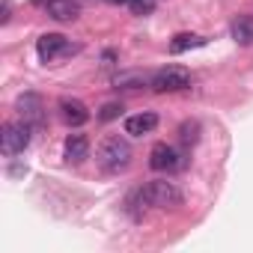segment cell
Masks as SVG:
<instances>
[{
  "label": "cell",
  "mask_w": 253,
  "mask_h": 253,
  "mask_svg": "<svg viewBox=\"0 0 253 253\" xmlns=\"http://www.w3.org/2000/svg\"><path fill=\"white\" fill-rule=\"evenodd\" d=\"M131 158H134V152H131L128 140H122V137H107L98 146V167L104 173H110V176L125 173L128 164H131Z\"/></svg>",
  "instance_id": "1"
},
{
  "label": "cell",
  "mask_w": 253,
  "mask_h": 253,
  "mask_svg": "<svg viewBox=\"0 0 253 253\" xmlns=\"http://www.w3.org/2000/svg\"><path fill=\"white\" fill-rule=\"evenodd\" d=\"M140 200L146 203V206H152V209H176V206H182V191L173 185V182H167V179H155V182H149V185H143L140 191Z\"/></svg>",
  "instance_id": "2"
},
{
  "label": "cell",
  "mask_w": 253,
  "mask_h": 253,
  "mask_svg": "<svg viewBox=\"0 0 253 253\" xmlns=\"http://www.w3.org/2000/svg\"><path fill=\"white\" fill-rule=\"evenodd\" d=\"M191 86V72L182 66H164L149 75V89L155 92H182Z\"/></svg>",
  "instance_id": "3"
},
{
  "label": "cell",
  "mask_w": 253,
  "mask_h": 253,
  "mask_svg": "<svg viewBox=\"0 0 253 253\" xmlns=\"http://www.w3.org/2000/svg\"><path fill=\"white\" fill-rule=\"evenodd\" d=\"M30 128L33 125L27 119H12L3 125V134H0V149L3 155H18L30 146Z\"/></svg>",
  "instance_id": "4"
},
{
  "label": "cell",
  "mask_w": 253,
  "mask_h": 253,
  "mask_svg": "<svg viewBox=\"0 0 253 253\" xmlns=\"http://www.w3.org/2000/svg\"><path fill=\"white\" fill-rule=\"evenodd\" d=\"M78 51H81V45H72L63 33H45V36H39V42H36V54H39L42 63H54V60L72 57V54H78Z\"/></svg>",
  "instance_id": "5"
},
{
  "label": "cell",
  "mask_w": 253,
  "mask_h": 253,
  "mask_svg": "<svg viewBox=\"0 0 253 253\" xmlns=\"http://www.w3.org/2000/svg\"><path fill=\"white\" fill-rule=\"evenodd\" d=\"M185 164H188L185 152H179V149L170 146V143H158V146L149 152V167H152L155 173H179V170H185Z\"/></svg>",
  "instance_id": "6"
},
{
  "label": "cell",
  "mask_w": 253,
  "mask_h": 253,
  "mask_svg": "<svg viewBox=\"0 0 253 253\" xmlns=\"http://www.w3.org/2000/svg\"><path fill=\"white\" fill-rule=\"evenodd\" d=\"M39 6H45L48 18L54 21H75L81 15V3L78 0H36Z\"/></svg>",
  "instance_id": "7"
},
{
  "label": "cell",
  "mask_w": 253,
  "mask_h": 253,
  "mask_svg": "<svg viewBox=\"0 0 253 253\" xmlns=\"http://www.w3.org/2000/svg\"><path fill=\"white\" fill-rule=\"evenodd\" d=\"M15 110H18L21 119H27L30 125H39L42 116H45V104H42V98H39L36 92H24V95H18Z\"/></svg>",
  "instance_id": "8"
},
{
  "label": "cell",
  "mask_w": 253,
  "mask_h": 253,
  "mask_svg": "<svg viewBox=\"0 0 253 253\" xmlns=\"http://www.w3.org/2000/svg\"><path fill=\"white\" fill-rule=\"evenodd\" d=\"M155 128H158V113H152V110H143V113H134L125 119V134H131V137L152 134Z\"/></svg>",
  "instance_id": "9"
},
{
  "label": "cell",
  "mask_w": 253,
  "mask_h": 253,
  "mask_svg": "<svg viewBox=\"0 0 253 253\" xmlns=\"http://www.w3.org/2000/svg\"><path fill=\"white\" fill-rule=\"evenodd\" d=\"M63 155H66L69 164H84L89 158V137L86 134H69L66 146H63Z\"/></svg>",
  "instance_id": "10"
},
{
  "label": "cell",
  "mask_w": 253,
  "mask_h": 253,
  "mask_svg": "<svg viewBox=\"0 0 253 253\" xmlns=\"http://www.w3.org/2000/svg\"><path fill=\"white\" fill-rule=\"evenodd\" d=\"M60 113H63V119L69 125H75V128L89 119V107L81 98H60Z\"/></svg>",
  "instance_id": "11"
},
{
  "label": "cell",
  "mask_w": 253,
  "mask_h": 253,
  "mask_svg": "<svg viewBox=\"0 0 253 253\" xmlns=\"http://www.w3.org/2000/svg\"><path fill=\"white\" fill-rule=\"evenodd\" d=\"M229 33L238 45H253V15H238L229 24Z\"/></svg>",
  "instance_id": "12"
},
{
  "label": "cell",
  "mask_w": 253,
  "mask_h": 253,
  "mask_svg": "<svg viewBox=\"0 0 253 253\" xmlns=\"http://www.w3.org/2000/svg\"><path fill=\"white\" fill-rule=\"evenodd\" d=\"M203 45H206L203 36H197V33H179V36H173L170 51H173V54H185V51H191V48H203Z\"/></svg>",
  "instance_id": "13"
},
{
  "label": "cell",
  "mask_w": 253,
  "mask_h": 253,
  "mask_svg": "<svg viewBox=\"0 0 253 253\" xmlns=\"http://www.w3.org/2000/svg\"><path fill=\"white\" fill-rule=\"evenodd\" d=\"M179 137H182V143H185V146L197 143V140H200V125H197V122H182Z\"/></svg>",
  "instance_id": "14"
},
{
  "label": "cell",
  "mask_w": 253,
  "mask_h": 253,
  "mask_svg": "<svg viewBox=\"0 0 253 253\" xmlns=\"http://www.w3.org/2000/svg\"><path fill=\"white\" fill-rule=\"evenodd\" d=\"M155 3H158V0H128V9L134 15H152L155 12Z\"/></svg>",
  "instance_id": "15"
},
{
  "label": "cell",
  "mask_w": 253,
  "mask_h": 253,
  "mask_svg": "<svg viewBox=\"0 0 253 253\" xmlns=\"http://www.w3.org/2000/svg\"><path fill=\"white\" fill-rule=\"evenodd\" d=\"M122 113V104H116V101H110V104H104L101 107V113H98V119H104V122H110V119H116Z\"/></svg>",
  "instance_id": "16"
},
{
  "label": "cell",
  "mask_w": 253,
  "mask_h": 253,
  "mask_svg": "<svg viewBox=\"0 0 253 253\" xmlns=\"http://www.w3.org/2000/svg\"><path fill=\"white\" fill-rule=\"evenodd\" d=\"M9 12H12V3H9V0H3V15H0V21H9Z\"/></svg>",
  "instance_id": "17"
},
{
  "label": "cell",
  "mask_w": 253,
  "mask_h": 253,
  "mask_svg": "<svg viewBox=\"0 0 253 253\" xmlns=\"http://www.w3.org/2000/svg\"><path fill=\"white\" fill-rule=\"evenodd\" d=\"M107 3H128V0H107Z\"/></svg>",
  "instance_id": "18"
}]
</instances>
